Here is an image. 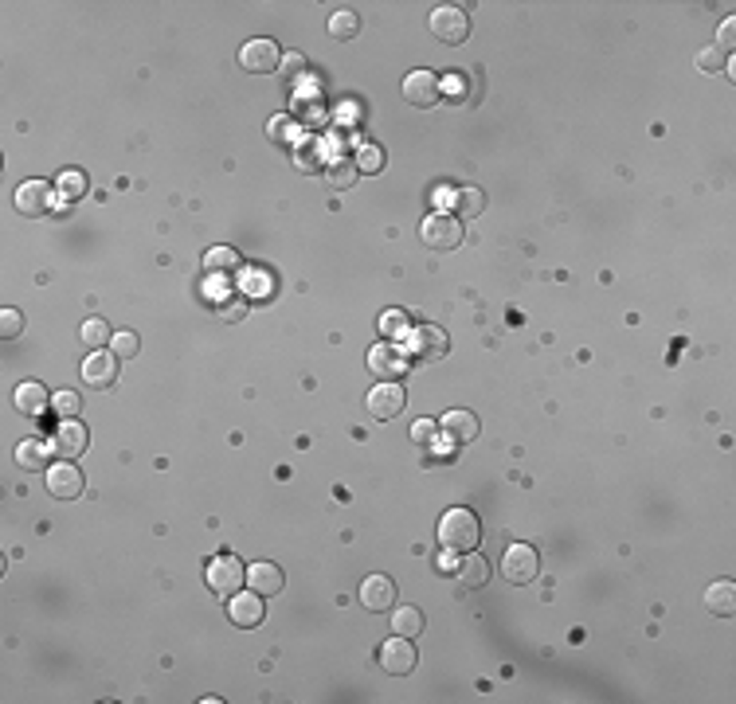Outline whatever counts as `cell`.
Returning <instances> with one entry per match:
<instances>
[{
	"label": "cell",
	"mask_w": 736,
	"mask_h": 704,
	"mask_svg": "<svg viewBox=\"0 0 736 704\" xmlns=\"http://www.w3.org/2000/svg\"><path fill=\"white\" fill-rule=\"evenodd\" d=\"M360 32V16L352 12V8H337V12L329 16V36L333 39H357Z\"/></svg>",
	"instance_id": "29"
},
{
	"label": "cell",
	"mask_w": 736,
	"mask_h": 704,
	"mask_svg": "<svg viewBox=\"0 0 736 704\" xmlns=\"http://www.w3.org/2000/svg\"><path fill=\"white\" fill-rule=\"evenodd\" d=\"M427 28L439 44L458 47L470 36V16H466V8H458V4H439L435 12L427 16Z\"/></svg>",
	"instance_id": "2"
},
{
	"label": "cell",
	"mask_w": 736,
	"mask_h": 704,
	"mask_svg": "<svg viewBox=\"0 0 736 704\" xmlns=\"http://www.w3.org/2000/svg\"><path fill=\"white\" fill-rule=\"evenodd\" d=\"M78 336H83V344L94 352V349H106L114 333H110V325H106L102 317H86V321H83V329H78Z\"/></svg>",
	"instance_id": "28"
},
{
	"label": "cell",
	"mask_w": 736,
	"mask_h": 704,
	"mask_svg": "<svg viewBox=\"0 0 736 704\" xmlns=\"http://www.w3.org/2000/svg\"><path fill=\"white\" fill-rule=\"evenodd\" d=\"M239 67L247 75H274L282 67V47L267 36H255L239 47Z\"/></svg>",
	"instance_id": "3"
},
{
	"label": "cell",
	"mask_w": 736,
	"mask_h": 704,
	"mask_svg": "<svg viewBox=\"0 0 736 704\" xmlns=\"http://www.w3.org/2000/svg\"><path fill=\"white\" fill-rule=\"evenodd\" d=\"M458 579H463L466 591H478V587H486L489 583V563L478 556V548L463 556V563H458Z\"/></svg>",
	"instance_id": "22"
},
{
	"label": "cell",
	"mask_w": 736,
	"mask_h": 704,
	"mask_svg": "<svg viewBox=\"0 0 736 704\" xmlns=\"http://www.w3.org/2000/svg\"><path fill=\"white\" fill-rule=\"evenodd\" d=\"M408 352H416L419 360H443L450 352V341L439 325H419V329H411V336H408Z\"/></svg>",
	"instance_id": "12"
},
{
	"label": "cell",
	"mask_w": 736,
	"mask_h": 704,
	"mask_svg": "<svg viewBox=\"0 0 736 704\" xmlns=\"http://www.w3.org/2000/svg\"><path fill=\"white\" fill-rule=\"evenodd\" d=\"M55 196H59V188L55 184H47V181H24L16 188V196H12V204H16V212L20 215H28V220H36V215H47L55 207Z\"/></svg>",
	"instance_id": "6"
},
{
	"label": "cell",
	"mask_w": 736,
	"mask_h": 704,
	"mask_svg": "<svg viewBox=\"0 0 736 704\" xmlns=\"http://www.w3.org/2000/svg\"><path fill=\"white\" fill-rule=\"evenodd\" d=\"M352 165H357V173H368V176L380 173V168H384V149H380L376 142H365L357 149V161Z\"/></svg>",
	"instance_id": "31"
},
{
	"label": "cell",
	"mask_w": 736,
	"mask_h": 704,
	"mask_svg": "<svg viewBox=\"0 0 736 704\" xmlns=\"http://www.w3.org/2000/svg\"><path fill=\"white\" fill-rule=\"evenodd\" d=\"M55 188H59L63 200H83V196H86V176L78 173V168H67V173H59Z\"/></svg>",
	"instance_id": "30"
},
{
	"label": "cell",
	"mask_w": 736,
	"mask_h": 704,
	"mask_svg": "<svg viewBox=\"0 0 736 704\" xmlns=\"http://www.w3.org/2000/svg\"><path fill=\"white\" fill-rule=\"evenodd\" d=\"M435 434H439V426L431 419H419L416 426H411V439H416L419 446H431V442H435Z\"/></svg>",
	"instance_id": "39"
},
{
	"label": "cell",
	"mask_w": 736,
	"mask_h": 704,
	"mask_svg": "<svg viewBox=\"0 0 736 704\" xmlns=\"http://www.w3.org/2000/svg\"><path fill=\"white\" fill-rule=\"evenodd\" d=\"M360 603H365L372 614H384L396 607V583H392V575H368V579L360 583Z\"/></svg>",
	"instance_id": "17"
},
{
	"label": "cell",
	"mask_w": 736,
	"mask_h": 704,
	"mask_svg": "<svg viewBox=\"0 0 736 704\" xmlns=\"http://www.w3.org/2000/svg\"><path fill=\"white\" fill-rule=\"evenodd\" d=\"M380 333H384V336H404L408 333V317L400 310H388L384 317H380Z\"/></svg>",
	"instance_id": "36"
},
{
	"label": "cell",
	"mask_w": 736,
	"mask_h": 704,
	"mask_svg": "<svg viewBox=\"0 0 736 704\" xmlns=\"http://www.w3.org/2000/svg\"><path fill=\"white\" fill-rule=\"evenodd\" d=\"M267 134H271V142H290V137H294V122H290V117H271Z\"/></svg>",
	"instance_id": "38"
},
{
	"label": "cell",
	"mask_w": 736,
	"mask_h": 704,
	"mask_svg": "<svg viewBox=\"0 0 736 704\" xmlns=\"http://www.w3.org/2000/svg\"><path fill=\"white\" fill-rule=\"evenodd\" d=\"M416 646H411V638H392L380 646V666H384V673H392V677H408L411 669H416Z\"/></svg>",
	"instance_id": "15"
},
{
	"label": "cell",
	"mask_w": 736,
	"mask_h": 704,
	"mask_svg": "<svg viewBox=\"0 0 736 704\" xmlns=\"http://www.w3.org/2000/svg\"><path fill=\"white\" fill-rule=\"evenodd\" d=\"M439 544L450 556H466L482 544V521L474 517V509H447L439 521Z\"/></svg>",
	"instance_id": "1"
},
{
	"label": "cell",
	"mask_w": 736,
	"mask_h": 704,
	"mask_svg": "<svg viewBox=\"0 0 736 704\" xmlns=\"http://www.w3.org/2000/svg\"><path fill=\"white\" fill-rule=\"evenodd\" d=\"M263 614H267V603H263L259 591H235L228 599V619L235 622V627H247V630L259 627Z\"/></svg>",
	"instance_id": "16"
},
{
	"label": "cell",
	"mask_w": 736,
	"mask_h": 704,
	"mask_svg": "<svg viewBox=\"0 0 736 704\" xmlns=\"http://www.w3.org/2000/svg\"><path fill=\"white\" fill-rule=\"evenodd\" d=\"M110 349H114L117 360H130V356L142 352V341H137V333L122 329V333H114V336H110Z\"/></svg>",
	"instance_id": "33"
},
{
	"label": "cell",
	"mask_w": 736,
	"mask_h": 704,
	"mask_svg": "<svg viewBox=\"0 0 736 704\" xmlns=\"http://www.w3.org/2000/svg\"><path fill=\"white\" fill-rule=\"evenodd\" d=\"M55 415H63V419H75V415H83V395L78 392H55Z\"/></svg>",
	"instance_id": "34"
},
{
	"label": "cell",
	"mask_w": 736,
	"mask_h": 704,
	"mask_svg": "<svg viewBox=\"0 0 736 704\" xmlns=\"http://www.w3.org/2000/svg\"><path fill=\"white\" fill-rule=\"evenodd\" d=\"M357 176L360 173H357V165H352V161H341V157H337V161H326V184L337 188V192H345V188L357 184Z\"/></svg>",
	"instance_id": "26"
},
{
	"label": "cell",
	"mask_w": 736,
	"mask_h": 704,
	"mask_svg": "<svg viewBox=\"0 0 736 704\" xmlns=\"http://www.w3.org/2000/svg\"><path fill=\"white\" fill-rule=\"evenodd\" d=\"M83 384H86V388H94V392L114 388V384H117V356L94 349V352L83 360Z\"/></svg>",
	"instance_id": "11"
},
{
	"label": "cell",
	"mask_w": 736,
	"mask_h": 704,
	"mask_svg": "<svg viewBox=\"0 0 736 704\" xmlns=\"http://www.w3.org/2000/svg\"><path fill=\"white\" fill-rule=\"evenodd\" d=\"M52 442H55L59 458L75 462L78 454H86V446H91V431H86V426L78 423V419H63V423L55 426V439H52Z\"/></svg>",
	"instance_id": "13"
},
{
	"label": "cell",
	"mask_w": 736,
	"mask_h": 704,
	"mask_svg": "<svg viewBox=\"0 0 736 704\" xmlns=\"http://www.w3.org/2000/svg\"><path fill=\"white\" fill-rule=\"evenodd\" d=\"M455 220H474V215H482L486 212V196H482V188H458L455 192Z\"/></svg>",
	"instance_id": "24"
},
{
	"label": "cell",
	"mask_w": 736,
	"mask_h": 704,
	"mask_svg": "<svg viewBox=\"0 0 736 704\" xmlns=\"http://www.w3.org/2000/svg\"><path fill=\"white\" fill-rule=\"evenodd\" d=\"M47 493L52 498H59V501H75L78 493H83V473H78V465L75 462H55L52 470H47Z\"/></svg>",
	"instance_id": "14"
},
{
	"label": "cell",
	"mask_w": 736,
	"mask_h": 704,
	"mask_svg": "<svg viewBox=\"0 0 736 704\" xmlns=\"http://www.w3.org/2000/svg\"><path fill=\"white\" fill-rule=\"evenodd\" d=\"M463 235H466V227L463 220H455V215H427L424 227H419V239H424L431 251H458L463 247Z\"/></svg>",
	"instance_id": "4"
},
{
	"label": "cell",
	"mask_w": 736,
	"mask_h": 704,
	"mask_svg": "<svg viewBox=\"0 0 736 704\" xmlns=\"http://www.w3.org/2000/svg\"><path fill=\"white\" fill-rule=\"evenodd\" d=\"M693 63H698V71H705V75H717V71H729V55L724 52H717V47H701L698 55H693Z\"/></svg>",
	"instance_id": "32"
},
{
	"label": "cell",
	"mask_w": 736,
	"mask_h": 704,
	"mask_svg": "<svg viewBox=\"0 0 736 704\" xmlns=\"http://www.w3.org/2000/svg\"><path fill=\"white\" fill-rule=\"evenodd\" d=\"M705 607H709L713 614H721V619H729V614L736 611V583L717 579L709 591H705Z\"/></svg>",
	"instance_id": "23"
},
{
	"label": "cell",
	"mask_w": 736,
	"mask_h": 704,
	"mask_svg": "<svg viewBox=\"0 0 736 704\" xmlns=\"http://www.w3.org/2000/svg\"><path fill=\"white\" fill-rule=\"evenodd\" d=\"M247 583H251V591H259V595H279L287 579H282L279 563H251V568H247Z\"/></svg>",
	"instance_id": "21"
},
{
	"label": "cell",
	"mask_w": 736,
	"mask_h": 704,
	"mask_svg": "<svg viewBox=\"0 0 736 704\" xmlns=\"http://www.w3.org/2000/svg\"><path fill=\"white\" fill-rule=\"evenodd\" d=\"M537 571H541V556H537V548H529V544H509L505 556H502L505 583H514V587H525V583L537 579Z\"/></svg>",
	"instance_id": "5"
},
{
	"label": "cell",
	"mask_w": 736,
	"mask_h": 704,
	"mask_svg": "<svg viewBox=\"0 0 736 704\" xmlns=\"http://www.w3.org/2000/svg\"><path fill=\"white\" fill-rule=\"evenodd\" d=\"M713 47H717V52H724V55H729L732 47H736V20H732V16L721 24V36H717V44H713Z\"/></svg>",
	"instance_id": "37"
},
{
	"label": "cell",
	"mask_w": 736,
	"mask_h": 704,
	"mask_svg": "<svg viewBox=\"0 0 736 704\" xmlns=\"http://www.w3.org/2000/svg\"><path fill=\"white\" fill-rule=\"evenodd\" d=\"M204 266H208V274H231V271H239L243 259L231 251V247H212L208 255H204Z\"/></svg>",
	"instance_id": "27"
},
{
	"label": "cell",
	"mask_w": 736,
	"mask_h": 704,
	"mask_svg": "<svg viewBox=\"0 0 736 704\" xmlns=\"http://www.w3.org/2000/svg\"><path fill=\"white\" fill-rule=\"evenodd\" d=\"M243 313H247V302H243V297H228V302L220 305V317H223V321H239Z\"/></svg>",
	"instance_id": "40"
},
{
	"label": "cell",
	"mask_w": 736,
	"mask_h": 704,
	"mask_svg": "<svg viewBox=\"0 0 736 704\" xmlns=\"http://www.w3.org/2000/svg\"><path fill=\"white\" fill-rule=\"evenodd\" d=\"M20 333H24V313H20V310H0V336H4V341H16Z\"/></svg>",
	"instance_id": "35"
},
{
	"label": "cell",
	"mask_w": 736,
	"mask_h": 704,
	"mask_svg": "<svg viewBox=\"0 0 736 704\" xmlns=\"http://www.w3.org/2000/svg\"><path fill=\"white\" fill-rule=\"evenodd\" d=\"M368 372L376 376V384H400L408 372V352L400 344H376L368 349Z\"/></svg>",
	"instance_id": "7"
},
{
	"label": "cell",
	"mask_w": 736,
	"mask_h": 704,
	"mask_svg": "<svg viewBox=\"0 0 736 704\" xmlns=\"http://www.w3.org/2000/svg\"><path fill=\"white\" fill-rule=\"evenodd\" d=\"M52 458H55V442H44V439H24L16 446V465L28 473H39V470H52Z\"/></svg>",
	"instance_id": "20"
},
{
	"label": "cell",
	"mask_w": 736,
	"mask_h": 704,
	"mask_svg": "<svg viewBox=\"0 0 736 704\" xmlns=\"http://www.w3.org/2000/svg\"><path fill=\"white\" fill-rule=\"evenodd\" d=\"M443 434L450 442H458V446H470L482 434V423H478V415L474 411H466V408H455V411H447L443 415Z\"/></svg>",
	"instance_id": "19"
},
{
	"label": "cell",
	"mask_w": 736,
	"mask_h": 704,
	"mask_svg": "<svg viewBox=\"0 0 736 704\" xmlns=\"http://www.w3.org/2000/svg\"><path fill=\"white\" fill-rule=\"evenodd\" d=\"M392 634H400V638H416V634H424V611L419 607L392 611Z\"/></svg>",
	"instance_id": "25"
},
{
	"label": "cell",
	"mask_w": 736,
	"mask_h": 704,
	"mask_svg": "<svg viewBox=\"0 0 736 704\" xmlns=\"http://www.w3.org/2000/svg\"><path fill=\"white\" fill-rule=\"evenodd\" d=\"M302 67H306V59H302L298 52H290V55H282V67H279V71L287 75V78H298V75H302Z\"/></svg>",
	"instance_id": "41"
},
{
	"label": "cell",
	"mask_w": 736,
	"mask_h": 704,
	"mask_svg": "<svg viewBox=\"0 0 736 704\" xmlns=\"http://www.w3.org/2000/svg\"><path fill=\"white\" fill-rule=\"evenodd\" d=\"M12 403H16V411H20V415H28V419H39V415L52 408L55 400H52V392H47L39 380H24V384H16Z\"/></svg>",
	"instance_id": "18"
},
{
	"label": "cell",
	"mask_w": 736,
	"mask_h": 704,
	"mask_svg": "<svg viewBox=\"0 0 736 704\" xmlns=\"http://www.w3.org/2000/svg\"><path fill=\"white\" fill-rule=\"evenodd\" d=\"M404 403H408V392H404V384H376V388L368 392L365 408H368V415H372V419L388 423V419H396V415L404 411Z\"/></svg>",
	"instance_id": "9"
},
{
	"label": "cell",
	"mask_w": 736,
	"mask_h": 704,
	"mask_svg": "<svg viewBox=\"0 0 736 704\" xmlns=\"http://www.w3.org/2000/svg\"><path fill=\"white\" fill-rule=\"evenodd\" d=\"M243 579H247V568H243L235 556H215L208 563V587L223 599H231L235 591H243Z\"/></svg>",
	"instance_id": "8"
},
{
	"label": "cell",
	"mask_w": 736,
	"mask_h": 704,
	"mask_svg": "<svg viewBox=\"0 0 736 704\" xmlns=\"http://www.w3.org/2000/svg\"><path fill=\"white\" fill-rule=\"evenodd\" d=\"M404 98L416 110H431V106H439V98H443V83H439L435 71H411L404 78Z\"/></svg>",
	"instance_id": "10"
}]
</instances>
